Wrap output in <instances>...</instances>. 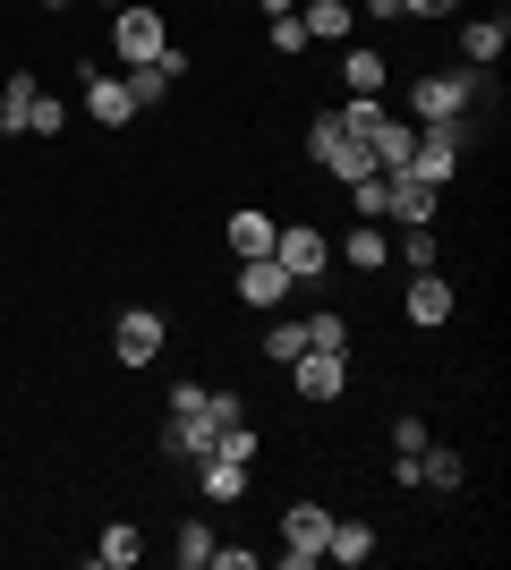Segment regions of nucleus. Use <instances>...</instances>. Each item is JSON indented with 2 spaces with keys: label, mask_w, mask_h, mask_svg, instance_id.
Returning a JSON list of instances; mask_svg holds the SVG:
<instances>
[{
  "label": "nucleus",
  "mask_w": 511,
  "mask_h": 570,
  "mask_svg": "<svg viewBox=\"0 0 511 570\" xmlns=\"http://www.w3.org/2000/svg\"><path fill=\"white\" fill-rule=\"evenodd\" d=\"M350 214H358V222H384V179H350Z\"/></svg>",
  "instance_id": "obj_31"
},
{
  "label": "nucleus",
  "mask_w": 511,
  "mask_h": 570,
  "mask_svg": "<svg viewBox=\"0 0 511 570\" xmlns=\"http://www.w3.org/2000/svg\"><path fill=\"white\" fill-rule=\"evenodd\" d=\"M324 537H333V511H324V502H291V511H282V553H273V562L282 570H316Z\"/></svg>",
  "instance_id": "obj_6"
},
{
  "label": "nucleus",
  "mask_w": 511,
  "mask_h": 570,
  "mask_svg": "<svg viewBox=\"0 0 511 570\" xmlns=\"http://www.w3.org/2000/svg\"><path fill=\"white\" fill-rule=\"evenodd\" d=\"M95 562L102 570H137V562H146V528H137V520H111L95 537Z\"/></svg>",
  "instance_id": "obj_21"
},
{
  "label": "nucleus",
  "mask_w": 511,
  "mask_h": 570,
  "mask_svg": "<svg viewBox=\"0 0 511 570\" xmlns=\"http://www.w3.org/2000/svg\"><path fill=\"white\" fill-rule=\"evenodd\" d=\"M273 230H282V222H273L265 214V205H239V214H230V222H222V247H230V256H273Z\"/></svg>",
  "instance_id": "obj_14"
},
{
  "label": "nucleus",
  "mask_w": 511,
  "mask_h": 570,
  "mask_svg": "<svg viewBox=\"0 0 511 570\" xmlns=\"http://www.w3.org/2000/svg\"><path fill=\"white\" fill-rule=\"evenodd\" d=\"M77 86H86V119H95L102 137H120L128 119H137V102H128V77H120V69H77Z\"/></svg>",
  "instance_id": "obj_8"
},
{
  "label": "nucleus",
  "mask_w": 511,
  "mask_h": 570,
  "mask_svg": "<svg viewBox=\"0 0 511 570\" xmlns=\"http://www.w3.org/2000/svg\"><path fill=\"white\" fill-rule=\"evenodd\" d=\"M188 469H196V502H214V511H230V502L247 494V469H239V460H222V452L188 460Z\"/></svg>",
  "instance_id": "obj_15"
},
{
  "label": "nucleus",
  "mask_w": 511,
  "mask_h": 570,
  "mask_svg": "<svg viewBox=\"0 0 511 570\" xmlns=\"http://www.w3.org/2000/svg\"><path fill=\"white\" fill-rule=\"evenodd\" d=\"M282 375H291V392H298L307 409H333L341 392H350V350H298Z\"/></svg>",
  "instance_id": "obj_4"
},
{
  "label": "nucleus",
  "mask_w": 511,
  "mask_h": 570,
  "mask_svg": "<svg viewBox=\"0 0 511 570\" xmlns=\"http://www.w3.org/2000/svg\"><path fill=\"white\" fill-rule=\"evenodd\" d=\"M324 562H375V520H333V537H324Z\"/></svg>",
  "instance_id": "obj_22"
},
{
  "label": "nucleus",
  "mask_w": 511,
  "mask_h": 570,
  "mask_svg": "<svg viewBox=\"0 0 511 570\" xmlns=\"http://www.w3.org/2000/svg\"><path fill=\"white\" fill-rule=\"evenodd\" d=\"M163 350H170V315L163 307H120V324H111V357H120V366H154Z\"/></svg>",
  "instance_id": "obj_7"
},
{
  "label": "nucleus",
  "mask_w": 511,
  "mask_h": 570,
  "mask_svg": "<svg viewBox=\"0 0 511 570\" xmlns=\"http://www.w3.org/2000/svg\"><path fill=\"white\" fill-rule=\"evenodd\" d=\"M170 562H179V570H214V528H205V520H179V537H170Z\"/></svg>",
  "instance_id": "obj_24"
},
{
  "label": "nucleus",
  "mask_w": 511,
  "mask_h": 570,
  "mask_svg": "<svg viewBox=\"0 0 511 570\" xmlns=\"http://www.w3.org/2000/svg\"><path fill=\"white\" fill-rule=\"evenodd\" d=\"M478 102H487V69H417L410 86V119L417 128H443V119H478Z\"/></svg>",
  "instance_id": "obj_1"
},
{
  "label": "nucleus",
  "mask_w": 511,
  "mask_h": 570,
  "mask_svg": "<svg viewBox=\"0 0 511 570\" xmlns=\"http://www.w3.org/2000/svg\"><path fill=\"white\" fill-rule=\"evenodd\" d=\"M35 95H43V86H35V69H9V77H0V137H26Z\"/></svg>",
  "instance_id": "obj_19"
},
{
  "label": "nucleus",
  "mask_w": 511,
  "mask_h": 570,
  "mask_svg": "<svg viewBox=\"0 0 511 570\" xmlns=\"http://www.w3.org/2000/svg\"><path fill=\"white\" fill-rule=\"evenodd\" d=\"M401 315H410L417 333H443V324L461 315V289L443 282V273H410V289H401Z\"/></svg>",
  "instance_id": "obj_9"
},
{
  "label": "nucleus",
  "mask_w": 511,
  "mask_h": 570,
  "mask_svg": "<svg viewBox=\"0 0 511 570\" xmlns=\"http://www.w3.org/2000/svg\"><path fill=\"white\" fill-rule=\"evenodd\" d=\"M273 264L291 273V282H333V238L316 222H282L273 230Z\"/></svg>",
  "instance_id": "obj_5"
},
{
  "label": "nucleus",
  "mask_w": 511,
  "mask_h": 570,
  "mask_svg": "<svg viewBox=\"0 0 511 570\" xmlns=\"http://www.w3.org/2000/svg\"><path fill=\"white\" fill-rule=\"evenodd\" d=\"M256 350H265V357H273V366H291V357H298V350H307V324H291V315L273 307V324H265V333H256Z\"/></svg>",
  "instance_id": "obj_25"
},
{
  "label": "nucleus",
  "mask_w": 511,
  "mask_h": 570,
  "mask_svg": "<svg viewBox=\"0 0 511 570\" xmlns=\"http://www.w3.org/2000/svg\"><path fill=\"white\" fill-rule=\"evenodd\" d=\"M410 145H417V119H384V128L366 137V154H375V179H392V170H410Z\"/></svg>",
  "instance_id": "obj_20"
},
{
  "label": "nucleus",
  "mask_w": 511,
  "mask_h": 570,
  "mask_svg": "<svg viewBox=\"0 0 511 570\" xmlns=\"http://www.w3.org/2000/svg\"><path fill=\"white\" fill-rule=\"evenodd\" d=\"M291 9H298V0H291Z\"/></svg>",
  "instance_id": "obj_38"
},
{
  "label": "nucleus",
  "mask_w": 511,
  "mask_h": 570,
  "mask_svg": "<svg viewBox=\"0 0 511 570\" xmlns=\"http://www.w3.org/2000/svg\"><path fill=\"white\" fill-rule=\"evenodd\" d=\"M392 264H410V273H435V230H401V238H392Z\"/></svg>",
  "instance_id": "obj_27"
},
{
  "label": "nucleus",
  "mask_w": 511,
  "mask_h": 570,
  "mask_svg": "<svg viewBox=\"0 0 511 570\" xmlns=\"http://www.w3.org/2000/svg\"><path fill=\"white\" fill-rule=\"evenodd\" d=\"M461 452H443V443H426V452H417V494H461Z\"/></svg>",
  "instance_id": "obj_23"
},
{
  "label": "nucleus",
  "mask_w": 511,
  "mask_h": 570,
  "mask_svg": "<svg viewBox=\"0 0 511 570\" xmlns=\"http://www.w3.org/2000/svg\"><path fill=\"white\" fill-rule=\"evenodd\" d=\"M366 18H401V0H358Z\"/></svg>",
  "instance_id": "obj_35"
},
{
  "label": "nucleus",
  "mask_w": 511,
  "mask_h": 570,
  "mask_svg": "<svg viewBox=\"0 0 511 570\" xmlns=\"http://www.w3.org/2000/svg\"><path fill=\"white\" fill-rule=\"evenodd\" d=\"M214 562H222V570H256L265 553H256V546H214Z\"/></svg>",
  "instance_id": "obj_34"
},
{
  "label": "nucleus",
  "mask_w": 511,
  "mask_h": 570,
  "mask_svg": "<svg viewBox=\"0 0 511 570\" xmlns=\"http://www.w3.org/2000/svg\"><path fill=\"white\" fill-rule=\"evenodd\" d=\"M341 128H350V137H375V128H384V119H392V102L384 95H350V102H341Z\"/></svg>",
  "instance_id": "obj_26"
},
{
  "label": "nucleus",
  "mask_w": 511,
  "mask_h": 570,
  "mask_svg": "<svg viewBox=\"0 0 511 570\" xmlns=\"http://www.w3.org/2000/svg\"><path fill=\"white\" fill-rule=\"evenodd\" d=\"M230 289H239V307H256V315H273V307H282V298H291V273H282V264H273V256H247L239 264V282H230Z\"/></svg>",
  "instance_id": "obj_12"
},
{
  "label": "nucleus",
  "mask_w": 511,
  "mask_h": 570,
  "mask_svg": "<svg viewBox=\"0 0 511 570\" xmlns=\"http://www.w3.org/2000/svg\"><path fill=\"white\" fill-rule=\"evenodd\" d=\"M333 256L350 264V273H384V264H392L384 222H350V238H333Z\"/></svg>",
  "instance_id": "obj_17"
},
{
  "label": "nucleus",
  "mask_w": 511,
  "mask_h": 570,
  "mask_svg": "<svg viewBox=\"0 0 511 570\" xmlns=\"http://www.w3.org/2000/svg\"><path fill=\"white\" fill-rule=\"evenodd\" d=\"M95 9H128V0H95Z\"/></svg>",
  "instance_id": "obj_36"
},
{
  "label": "nucleus",
  "mask_w": 511,
  "mask_h": 570,
  "mask_svg": "<svg viewBox=\"0 0 511 570\" xmlns=\"http://www.w3.org/2000/svg\"><path fill=\"white\" fill-rule=\"evenodd\" d=\"M307 350H350V315L316 307V315H307Z\"/></svg>",
  "instance_id": "obj_28"
},
{
  "label": "nucleus",
  "mask_w": 511,
  "mask_h": 570,
  "mask_svg": "<svg viewBox=\"0 0 511 570\" xmlns=\"http://www.w3.org/2000/svg\"><path fill=\"white\" fill-rule=\"evenodd\" d=\"M341 95H392V60L375 43H341Z\"/></svg>",
  "instance_id": "obj_13"
},
{
  "label": "nucleus",
  "mask_w": 511,
  "mask_h": 570,
  "mask_svg": "<svg viewBox=\"0 0 511 570\" xmlns=\"http://www.w3.org/2000/svg\"><path fill=\"white\" fill-rule=\"evenodd\" d=\"M384 222H401V230H435V188H426L417 170H392V179H384Z\"/></svg>",
  "instance_id": "obj_10"
},
{
  "label": "nucleus",
  "mask_w": 511,
  "mask_h": 570,
  "mask_svg": "<svg viewBox=\"0 0 511 570\" xmlns=\"http://www.w3.org/2000/svg\"><path fill=\"white\" fill-rule=\"evenodd\" d=\"M401 18H417V26H452V18H461V0H401Z\"/></svg>",
  "instance_id": "obj_33"
},
{
  "label": "nucleus",
  "mask_w": 511,
  "mask_h": 570,
  "mask_svg": "<svg viewBox=\"0 0 511 570\" xmlns=\"http://www.w3.org/2000/svg\"><path fill=\"white\" fill-rule=\"evenodd\" d=\"M392 452H426V417H417V409L392 417Z\"/></svg>",
  "instance_id": "obj_32"
},
{
  "label": "nucleus",
  "mask_w": 511,
  "mask_h": 570,
  "mask_svg": "<svg viewBox=\"0 0 511 570\" xmlns=\"http://www.w3.org/2000/svg\"><path fill=\"white\" fill-rule=\"evenodd\" d=\"M43 9H69V0H43Z\"/></svg>",
  "instance_id": "obj_37"
},
{
  "label": "nucleus",
  "mask_w": 511,
  "mask_h": 570,
  "mask_svg": "<svg viewBox=\"0 0 511 570\" xmlns=\"http://www.w3.org/2000/svg\"><path fill=\"white\" fill-rule=\"evenodd\" d=\"M307 163H316L324 179H341V188H350V179H375V154H366V137H350L333 111L307 119Z\"/></svg>",
  "instance_id": "obj_2"
},
{
  "label": "nucleus",
  "mask_w": 511,
  "mask_h": 570,
  "mask_svg": "<svg viewBox=\"0 0 511 570\" xmlns=\"http://www.w3.org/2000/svg\"><path fill=\"white\" fill-rule=\"evenodd\" d=\"M511 51V18L494 9V18H461V69H487V60H503Z\"/></svg>",
  "instance_id": "obj_16"
},
{
  "label": "nucleus",
  "mask_w": 511,
  "mask_h": 570,
  "mask_svg": "<svg viewBox=\"0 0 511 570\" xmlns=\"http://www.w3.org/2000/svg\"><path fill=\"white\" fill-rule=\"evenodd\" d=\"M214 426H222L214 409H170L163 417V460H205L214 452Z\"/></svg>",
  "instance_id": "obj_11"
},
{
  "label": "nucleus",
  "mask_w": 511,
  "mask_h": 570,
  "mask_svg": "<svg viewBox=\"0 0 511 570\" xmlns=\"http://www.w3.org/2000/svg\"><path fill=\"white\" fill-rule=\"evenodd\" d=\"M265 35H273V51H282V60H298V51H307V26H298V9H291V18H265Z\"/></svg>",
  "instance_id": "obj_30"
},
{
  "label": "nucleus",
  "mask_w": 511,
  "mask_h": 570,
  "mask_svg": "<svg viewBox=\"0 0 511 570\" xmlns=\"http://www.w3.org/2000/svg\"><path fill=\"white\" fill-rule=\"evenodd\" d=\"M163 43H170L163 0H128V9H111V60H120V69H146Z\"/></svg>",
  "instance_id": "obj_3"
},
{
  "label": "nucleus",
  "mask_w": 511,
  "mask_h": 570,
  "mask_svg": "<svg viewBox=\"0 0 511 570\" xmlns=\"http://www.w3.org/2000/svg\"><path fill=\"white\" fill-rule=\"evenodd\" d=\"M26 137H69V102H60V95H35V119H26Z\"/></svg>",
  "instance_id": "obj_29"
},
{
  "label": "nucleus",
  "mask_w": 511,
  "mask_h": 570,
  "mask_svg": "<svg viewBox=\"0 0 511 570\" xmlns=\"http://www.w3.org/2000/svg\"><path fill=\"white\" fill-rule=\"evenodd\" d=\"M298 26H307V43H350V35H358V9H350V0H298Z\"/></svg>",
  "instance_id": "obj_18"
}]
</instances>
